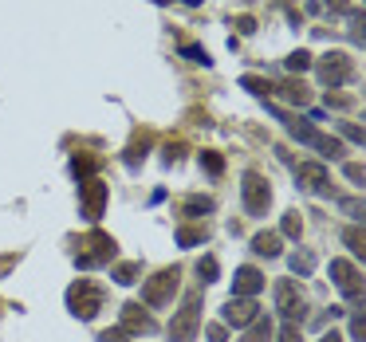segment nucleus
Returning <instances> with one entry per match:
<instances>
[{"label":"nucleus","instance_id":"obj_1","mask_svg":"<svg viewBox=\"0 0 366 342\" xmlns=\"http://www.w3.org/2000/svg\"><path fill=\"white\" fill-rule=\"evenodd\" d=\"M114 252H119L114 236H107V232L91 228L87 236L79 240V248H75V268H83V271L103 268V263H111V260H114Z\"/></svg>","mask_w":366,"mask_h":342},{"label":"nucleus","instance_id":"obj_2","mask_svg":"<svg viewBox=\"0 0 366 342\" xmlns=\"http://www.w3.org/2000/svg\"><path fill=\"white\" fill-rule=\"evenodd\" d=\"M67 311H71L75 318H83V323H91V318L103 311V287L91 283V279H75V283L67 287Z\"/></svg>","mask_w":366,"mask_h":342},{"label":"nucleus","instance_id":"obj_3","mask_svg":"<svg viewBox=\"0 0 366 342\" xmlns=\"http://www.w3.org/2000/svg\"><path fill=\"white\" fill-rule=\"evenodd\" d=\"M272 114H276L280 122H284L287 130H292V138H300L303 146H315L323 158H342V142H335V138H327V134H319V130H311L307 122H300V119H292V114H284V111H276L272 106Z\"/></svg>","mask_w":366,"mask_h":342},{"label":"nucleus","instance_id":"obj_4","mask_svg":"<svg viewBox=\"0 0 366 342\" xmlns=\"http://www.w3.org/2000/svg\"><path fill=\"white\" fill-rule=\"evenodd\" d=\"M201 331V295L189 291L185 295V303L177 307L174 323H169V342H193Z\"/></svg>","mask_w":366,"mask_h":342},{"label":"nucleus","instance_id":"obj_5","mask_svg":"<svg viewBox=\"0 0 366 342\" xmlns=\"http://www.w3.org/2000/svg\"><path fill=\"white\" fill-rule=\"evenodd\" d=\"M315 71H319V83L335 91V87H342V83L355 79V59H350L347 51H327V56L315 64Z\"/></svg>","mask_w":366,"mask_h":342},{"label":"nucleus","instance_id":"obj_6","mask_svg":"<svg viewBox=\"0 0 366 342\" xmlns=\"http://www.w3.org/2000/svg\"><path fill=\"white\" fill-rule=\"evenodd\" d=\"M177 283H182V271H177V268H162L158 276H150L142 283V303H146V307H166V303L174 299Z\"/></svg>","mask_w":366,"mask_h":342},{"label":"nucleus","instance_id":"obj_7","mask_svg":"<svg viewBox=\"0 0 366 342\" xmlns=\"http://www.w3.org/2000/svg\"><path fill=\"white\" fill-rule=\"evenodd\" d=\"M240 197H244L248 216H264V213H268V205H272V185H268V177H260L256 169H248V173H244V185H240Z\"/></svg>","mask_w":366,"mask_h":342},{"label":"nucleus","instance_id":"obj_8","mask_svg":"<svg viewBox=\"0 0 366 342\" xmlns=\"http://www.w3.org/2000/svg\"><path fill=\"white\" fill-rule=\"evenodd\" d=\"M276 311L287 318V323H295V326L303 323L307 299H303V291H300V283H295V279H280V283H276Z\"/></svg>","mask_w":366,"mask_h":342},{"label":"nucleus","instance_id":"obj_9","mask_svg":"<svg viewBox=\"0 0 366 342\" xmlns=\"http://www.w3.org/2000/svg\"><path fill=\"white\" fill-rule=\"evenodd\" d=\"M107 197H111V189H107L99 177L79 181V213H83V221L95 224L99 216H103V208H107Z\"/></svg>","mask_w":366,"mask_h":342},{"label":"nucleus","instance_id":"obj_10","mask_svg":"<svg viewBox=\"0 0 366 342\" xmlns=\"http://www.w3.org/2000/svg\"><path fill=\"white\" fill-rule=\"evenodd\" d=\"M331 279L347 299H362V276L350 260H331Z\"/></svg>","mask_w":366,"mask_h":342},{"label":"nucleus","instance_id":"obj_11","mask_svg":"<svg viewBox=\"0 0 366 342\" xmlns=\"http://www.w3.org/2000/svg\"><path fill=\"white\" fill-rule=\"evenodd\" d=\"M256 315H260V307H256V299H240V295H232L229 303L221 307V318L229 326H237V331H244V326L256 323Z\"/></svg>","mask_w":366,"mask_h":342},{"label":"nucleus","instance_id":"obj_12","mask_svg":"<svg viewBox=\"0 0 366 342\" xmlns=\"http://www.w3.org/2000/svg\"><path fill=\"white\" fill-rule=\"evenodd\" d=\"M119 326L127 334H154V331H158V323H154V318L142 311V303H127V307H122V315H119Z\"/></svg>","mask_w":366,"mask_h":342},{"label":"nucleus","instance_id":"obj_13","mask_svg":"<svg viewBox=\"0 0 366 342\" xmlns=\"http://www.w3.org/2000/svg\"><path fill=\"white\" fill-rule=\"evenodd\" d=\"M260 291H264V276H260V268H252V263L237 268V279H232V295H240V299H256Z\"/></svg>","mask_w":366,"mask_h":342},{"label":"nucleus","instance_id":"obj_14","mask_svg":"<svg viewBox=\"0 0 366 342\" xmlns=\"http://www.w3.org/2000/svg\"><path fill=\"white\" fill-rule=\"evenodd\" d=\"M295 181H300L303 189H311V193H331V181H327V169L319 166V161H303V166L295 169Z\"/></svg>","mask_w":366,"mask_h":342},{"label":"nucleus","instance_id":"obj_15","mask_svg":"<svg viewBox=\"0 0 366 342\" xmlns=\"http://www.w3.org/2000/svg\"><path fill=\"white\" fill-rule=\"evenodd\" d=\"M280 240H284L280 232H256V236H252V252L272 260V256H280Z\"/></svg>","mask_w":366,"mask_h":342},{"label":"nucleus","instance_id":"obj_16","mask_svg":"<svg viewBox=\"0 0 366 342\" xmlns=\"http://www.w3.org/2000/svg\"><path fill=\"white\" fill-rule=\"evenodd\" d=\"M272 91H280V95H284L287 99V103H300V106H307V87H303V83L300 79H284V83H280V87H272Z\"/></svg>","mask_w":366,"mask_h":342},{"label":"nucleus","instance_id":"obj_17","mask_svg":"<svg viewBox=\"0 0 366 342\" xmlns=\"http://www.w3.org/2000/svg\"><path fill=\"white\" fill-rule=\"evenodd\" d=\"M103 166L99 158H91V154H75L71 158V173L79 177V181H87V177H95V169Z\"/></svg>","mask_w":366,"mask_h":342},{"label":"nucleus","instance_id":"obj_18","mask_svg":"<svg viewBox=\"0 0 366 342\" xmlns=\"http://www.w3.org/2000/svg\"><path fill=\"white\" fill-rule=\"evenodd\" d=\"M182 213H185V216L213 213V197H185V201H182Z\"/></svg>","mask_w":366,"mask_h":342},{"label":"nucleus","instance_id":"obj_19","mask_svg":"<svg viewBox=\"0 0 366 342\" xmlns=\"http://www.w3.org/2000/svg\"><path fill=\"white\" fill-rule=\"evenodd\" d=\"M280 236H287V240H300V236H303L300 213H284V221H280Z\"/></svg>","mask_w":366,"mask_h":342},{"label":"nucleus","instance_id":"obj_20","mask_svg":"<svg viewBox=\"0 0 366 342\" xmlns=\"http://www.w3.org/2000/svg\"><path fill=\"white\" fill-rule=\"evenodd\" d=\"M201 169H205V173H213V177H221L224 173V158L217 150H205V154H201Z\"/></svg>","mask_w":366,"mask_h":342},{"label":"nucleus","instance_id":"obj_21","mask_svg":"<svg viewBox=\"0 0 366 342\" xmlns=\"http://www.w3.org/2000/svg\"><path fill=\"white\" fill-rule=\"evenodd\" d=\"M209 232L205 228H177V244L182 248H193V244H205Z\"/></svg>","mask_w":366,"mask_h":342},{"label":"nucleus","instance_id":"obj_22","mask_svg":"<svg viewBox=\"0 0 366 342\" xmlns=\"http://www.w3.org/2000/svg\"><path fill=\"white\" fill-rule=\"evenodd\" d=\"M342 240H347V248H350L355 256H362V252H366V236H362V228H358V224H350V228L342 232Z\"/></svg>","mask_w":366,"mask_h":342},{"label":"nucleus","instance_id":"obj_23","mask_svg":"<svg viewBox=\"0 0 366 342\" xmlns=\"http://www.w3.org/2000/svg\"><path fill=\"white\" fill-rule=\"evenodd\" d=\"M287 263H292L295 276H311V268H315V256H311V252H292V260H287Z\"/></svg>","mask_w":366,"mask_h":342},{"label":"nucleus","instance_id":"obj_24","mask_svg":"<svg viewBox=\"0 0 366 342\" xmlns=\"http://www.w3.org/2000/svg\"><path fill=\"white\" fill-rule=\"evenodd\" d=\"M268 338H272V323L264 315H256L252 331H248V342H268Z\"/></svg>","mask_w":366,"mask_h":342},{"label":"nucleus","instance_id":"obj_25","mask_svg":"<svg viewBox=\"0 0 366 342\" xmlns=\"http://www.w3.org/2000/svg\"><path fill=\"white\" fill-rule=\"evenodd\" d=\"M146 150H150V134H142V142L130 146V150L122 154V161H127V166H138V158H146Z\"/></svg>","mask_w":366,"mask_h":342},{"label":"nucleus","instance_id":"obj_26","mask_svg":"<svg viewBox=\"0 0 366 342\" xmlns=\"http://www.w3.org/2000/svg\"><path fill=\"white\" fill-rule=\"evenodd\" d=\"M138 276H142V263H119V268H114V279H119V283H134Z\"/></svg>","mask_w":366,"mask_h":342},{"label":"nucleus","instance_id":"obj_27","mask_svg":"<svg viewBox=\"0 0 366 342\" xmlns=\"http://www.w3.org/2000/svg\"><path fill=\"white\" fill-rule=\"evenodd\" d=\"M284 67H287V71H307V67H311V56H307V51H292V56H287L284 59Z\"/></svg>","mask_w":366,"mask_h":342},{"label":"nucleus","instance_id":"obj_28","mask_svg":"<svg viewBox=\"0 0 366 342\" xmlns=\"http://www.w3.org/2000/svg\"><path fill=\"white\" fill-rule=\"evenodd\" d=\"M339 208H342V213H347L355 224L362 221V213H366V208H362V201H358V197H342V201H339Z\"/></svg>","mask_w":366,"mask_h":342},{"label":"nucleus","instance_id":"obj_29","mask_svg":"<svg viewBox=\"0 0 366 342\" xmlns=\"http://www.w3.org/2000/svg\"><path fill=\"white\" fill-rule=\"evenodd\" d=\"M182 56L189 59V64H205V67L213 64V59H209V51H205V48H197V44H185V48H182Z\"/></svg>","mask_w":366,"mask_h":342},{"label":"nucleus","instance_id":"obj_30","mask_svg":"<svg viewBox=\"0 0 366 342\" xmlns=\"http://www.w3.org/2000/svg\"><path fill=\"white\" fill-rule=\"evenodd\" d=\"M240 87H244V91H252V95H268V91H272V83H268V79H256V75H244V79H240Z\"/></svg>","mask_w":366,"mask_h":342},{"label":"nucleus","instance_id":"obj_31","mask_svg":"<svg viewBox=\"0 0 366 342\" xmlns=\"http://www.w3.org/2000/svg\"><path fill=\"white\" fill-rule=\"evenodd\" d=\"M342 173H347V181H355V185H362V181H366V169L358 166V161H350V166H342Z\"/></svg>","mask_w":366,"mask_h":342},{"label":"nucleus","instance_id":"obj_32","mask_svg":"<svg viewBox=\"0 0 366 342\" xmlns=\"http://www.w3.org/2000/svg\"><path fill=\"white\" fill-rule=\"evenodd\" d=\"M197 271H201V279H205V283H213V279H217V260H213V256H209V260H201Z\"/></svg>","mask_w":366,"mask_h":342},{"label":"nucleus","instance_id":"obj_33","mask_svg":"<svg viewBox=\"0 0 366 342\" xmlns=\"http://www.w3.org/2000/svg\"><path fill=\"white\" fill-rule=\"evenodd\" d=\"M339 130H342V138H347V142H358V146H362V130H358L355 122H339Z\"/></svg>","mask_w":366,"mask_h":342},{"label":"nucleus","instance_id":"obj_34","mask_svg":"<svg viewBox=\"0 0 366 342\" xmlns=\"http://www.w3.org/2000/svg\"><path fill=\"white\" fill-rule=\"evenodd\" d=\"M350 338H355V342H366V323H362V315L350 318Z\"/></svg>","mask_w":366,"mask_h":342},{"label":"nucleus","instance_id":"obj_35","mask_svg":"<svg viewBox=\"0 0 366 342\" xmlns=\"http://www.w3.org/2000/svg\"><path fill=\"white\" fill-rule=\"evenodd\" d=\"M127 338H130V334L122 331V326H114V331H103V334H99V342H127Z\"/></svg>","mask_w":366,"mask_h":342},{"label":"nucleus","instance_id":"obj_36","mask_svg":"<svg viewBox=\"0 0 366 342\" xmlns=\"http://www.w3.org/2000/svg\"><path fill=\"white\" fill-rule=\"evenodd\" d=\"M280 342H303V338H300V326H295V323H284V331H280Z\"/></svg>","mask_w":366,"mask_h":342},{"label":"nucleus","instance_id":"obj_37","mask_svg":"<svg viewBox=\"0 0 366 342\" xmlns=\"http://www.w3.org/2000/svg\"><path fill=\"white\" fill-rule=\"evenodd\" d=\"M182 150H185L182 142H169L166 146V161H169V166H174V161H182Z\"/></svg>","mask_w":366,"mask_h":342},{"label":"nucleus","instance_id":"obj_38","mask_svg":"<svg viewBox=\"0 0 366 342\" xmlns=\"http://www.w3.org/2000/svg\"><path fill=\"white\" fill-rule=\"evenodd\" d=\"M237 28H240V36H252V32H256V20H252V16H240Z\"/></svg>","mask_w":366,"mask_h":342},{"label":"nucleus","instance_id":"obj_39","mask_svg":"<svg viewBox=\"0 0 366 342\" xmlns=\"http://www.w3.org/2000/svg\"><path fill=\"white\" fill-rule=\"evenodd\" d=\"M205 334H209V342H224V326H221V323H213Z\"/></svg>","mask_w":366,"mask_h":342},{"label":"nucleus","instance_id":"obj_40","mask_svg":"<svg viewBox=\"0 0 366 342\" xmlns=\"http://www.w3.org/2000/svg\"><path fill=\"white\" fill-rule=\"evenodd\" d=\"M327 9H335V12H355L347 0H327Z\"/></svg>","mask_w":366,"mask_h":342},{"label":"nucleus","instance_id":"obj_41","mask_svg":"<svg viewBox=\"0 0 366 342\" xmlns=\"http://www.w3.org/2000/svg\"><path fill=\"white\" fill-rule=\"evenodd\" d=\"M319 342H342V334H335V331H331V334H323Z\"/></svg>","mask_w":366,"mask_h":342},{"label":"nucleus","instance_id":"obj_42","mask_svg":"<svg viewBox=\"0 0 366 342\" xmlns=\"http://www.w3.org/2000/svg\"><path fill=\"white\" fill-rule=\"evenodd\" d=\"M185 4H205V0H185Z\"/></svg>","mask_w":366,"mask_h":342},{"label":"nucleus","instance_id":"obj_43","mask_svg":"<svg viewBox=\"0 0 366 342\" xmlns=\"http://www.w3.org/2000/svg\"><path fill=\"white\" fill-rule=\"evenodd\" d=\"M154 4H169V0H154Z\"/></svg>","mask_w":366,"mask_h":342}]
</instances>
